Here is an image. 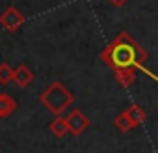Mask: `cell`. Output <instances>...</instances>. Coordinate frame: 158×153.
Instances as JSON below:
<instances>
[{"label":"cell","instance_id":"obj_8","mask_svg":"<svg viewBox=\"0 0 158 153\" xmlns=\"http://www.w3.org/2000/svg\"><path fill=\"white\" fill-rule=\"evenodd\" d=\"M48 131H50L54 136H58V138L65 136V134L69 133V129H67V120L61 118V116H56V118L48 123Z\"/></svg>","mask_w":158,"mask_h":153},{"label":"cell","instance_id":"obj_6","mask_svg":"<svg viewBox=\"0 0 158 153\" xmlns=\"http://www.w3.org/2000/svg\"><path fill=\"white\" fill-rule=\"evenodd\" d=\"M32 81H34V73H32L26 65L21 63L19 67L13 69V82H15L19 88H26Z\"/></svg>","mask_w":158,"mask_h":153},{"label":"cell","instance_id":"obj_5","mask_svg":"<svg viewBox=\"0 0 158 153\" xmlns=\"http://www.w3.org/2000/svg\"><path fill=\"white\" fill-rule=\"evenodd\" d=\"M115 82L121 88H128L136 82V67H127V69H114Z\"/></svg>","mask_w":158,"mask_h":153},{"label":"cell","instance_id":"obj_4","mask_svg":"<svg viewBox=\"0 0 158 153\" xmlns=\"http://www.w3.org/2000/svg\"><path fill=\"white\" fill-rule=\"evenodd\" d=\"M24 15L15 8V6H10L8 10H4L2 13H0V24H2V28L4 30H8V32H17L23 24H24Z\"/></svg>","mask_w":158,"mask_h":153},{"label":"cell","instance_id":"obj_1","mask_svg":"<svg viewBox=\"0 0 158 153\" xmlns=\"http://www.w3.org/2000/svg\"><path fill=\"white\" fill-rule=\"evenodd\" d=\"M149 58L147 50L141 49V45L127 32L117 34L112 43L101 52V60L114 71V69H127V67H136L141 69L147 76H151L152 81H158V75H154L152 71L145 69L143 63Z\"/></svg>","mask_w":158,"mask_h":153},{"label":"cell","instance_id":"obj_7","mask_svg":"<svg viewBox=\"0 0 158 153\" xmlns=\"http://www.w3.org/2000/svg\"><path fill=\"white\" fill-rule=\"evenodd\" d=\"M15 110H17V101L8 94H0V118H8Z\"/></svg>","mask_w":158,"mask_h":153},{"label":"cell","instance_id":"obj_3","mask_svg":"<svg viewBox=\"0 0 158 153\" xmlns=\"http://www.w3.org/2000/svg\"><path fill=\"white\" fill-rule=\"evenodd\" d=\"M67 129H69V133L73 134V136H80L88 127H89V118L80 110V108H74V110H71L69 114H67Z\"/></svg>","mask_w":158,"mask_h":153},{"label":"cell","instance_id":"obj_2","mask_svg":"<svg viewBox=\"0 0 158 153\" xmlns=\"http://www.w3.org/2000/svg\"><path fill=\"white\" fill-rule=\"evenodd\" d=\"M39 101L45 108H48L52 114L61 116L67 107H71L74 103V95L71 90H67L60 81H54L52 84L47 86V90L39 95Z\"/></svg>","mask_w":158,"mask_h":153},{"label":"cell","instance_id":"obj_10","mask_svg":"<svg viewBox=\"0 0 158 153\" xmlns=\"http://www.w3.org/2000/svg\"><path fill=\"white\" fill-rule=\"evenodd\" d=\"M114 125H115V129H119L121 133H128V131H132V129H134V123H132V120L128 118L127 110H125V112H121V114L114 120Z\"/></svg>","mask_w":158,"mask_h":153},{"label":"cell","instance_id":"obj_9","mask_svg":"<svg viewBox=\"0 0 158 153\" xmlns=\"http://www.w3.org/2000/svg\"><path fill=\"white\" fill-rule=\"evenodd\" d=\"M127 114H128V118L132 120L134 127L141 125V123L147 120V112H145L141 107H138V105H132V107H128V108H127Z\"/></svg>","mask_w":158,"mask_h":153},{"label":"cell","instance_id":"obj_12","mask_svg":"<svg viewBox=\"0 0 158 153\" xmlns=\"http://www.w3.org/2000/svg\"><path fill=\"white\" fill-rule=\"evenodd\" d=\"M108 2H110L112 6H115V8H123V6L128 2V0H108Z\"/></svg>","mask_w":158,"mask_h":153},{"label":"cell","instance_id":"obj_11","mask_svg":"<svg viewBox=\"0 0 158 153\" xmlns=\"http://www.w3.org/2000/svg\"><path fill=\"white\" fill-rule=\"evenodd\" d=\"M13 82V69L8 63H0V84H10Z\"/></svg>","mask_w":158,"mask_h":153}]
</instances>
